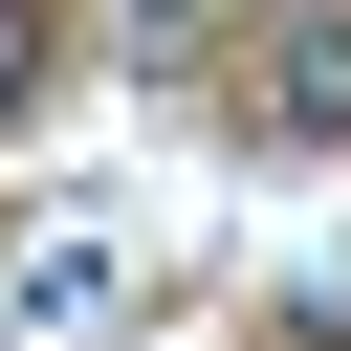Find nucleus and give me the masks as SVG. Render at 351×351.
Masks as SVG:
<instances>
[{"label": "nucleus", "instance_id": "20e7f679", "mask_svg": "<svg viewBox=\"0 0 351 351\" xmlns=\"http://www.w3.org/2000/svg\"><path fill=\"white\" fill-rule=\"evenodd\" d=\"M110 22H132V44H197V22H219V0H110Z\"/></svg>", "mask_w": 351, "mask_h": 351}, {"label": "nucleus", "instance_id": "f257e3e1", "mask_svg": "<svg viewBox=\"0 0 351 351\" xmlns=\"http://www.w3.org/2000/svg\"><path fill=\"white\" fill-rule=\"evenodd\" d=\"M110 285H132L110 197H44V219L0 241V351H88V329H110Z\"/></svg>", "mask_w": 351, "mask_h": 351}, {"label": "nucleus", "instance_id": "7ed1b4c3", "mask_svg": "<svg viewBox=\"0 0 351 351\" xmlns=\"http://www.w3.org/2000/svg\"><path fill=\"white\" fill-rule=\"evenodd\" d=\"M44 110V0H0V132Z\"/></svg>", "mask_w": 351, "mask_h": 351}, {"label": "nucleus", "instance_id": "f03ea898", "mask_svg": "<svg viewBox=\"0 0 351 351\" xmlns=\"http://www.w3.org/2000/svg\"><path fill=\"white\" fill-rule=\"evenodd\" d=\"M263 132H351V0H285L263 22Z\"/></svg>", "mask_w": 351, "mask_h": 351}]
</instances>
